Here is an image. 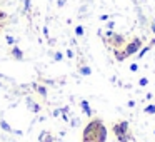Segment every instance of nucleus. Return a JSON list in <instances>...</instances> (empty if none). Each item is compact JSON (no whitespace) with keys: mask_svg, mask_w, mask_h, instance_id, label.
<instances>
[{"mask_svg":"<svg viewBox=\"0 0 155 142\" xmlns=\"http://www.w3.org/2000/svg\"><path fill=\"white\" fill-rule=\"evenodd\" d=\"M112 132H114L117 142L134 140V137H132V132H130V124H128V120L114 122V124H112Z\"/></svg>","mask_w":155,"mask_h":142,"instance_id":"nucleus-1","label":"nucleus"},{"mask_svg":"<svg viewBox=\"0 0 155 142\" xmlns=\"http://www.w3.org/2000/svg\"><path fill=\"white\" fill-rule=\"evenodd\" d=\"M104 124V120L98 117H94L88 120V124L84 127L82 130V142H95V137H97V130L98 127Z\"/></svg>","mask_w":155,"mask_h":142,"instance_id":"nucleus-2","label":"nucleus"},{"mask_svg":"<svg viewBox=\"0 0 155 142\" xmlns=\"http://www.w3.org/2000/svg\"><path fill=\"white\" fill-rule=\"evenodd\" d=\"M104 40V44L107 45L108 49H124L125 44H127V39H125V35L122 34H117V32H114V35L108 39H102Z\"/></svg>","mask_w":155,"mask_h":142,"instance_id":"nucleus-3","label":"nucleus"},{"mask_svg":"<svg viewBox=\"0 0 155 142\" xmlns=\"http://www.w3.org/2000/svg\"><path fill=\"white\" fill-rule=\"evenodd\" d=\"M142 45H143V42H142L140 37H132L130 42H127V44H125L124 52L127 54V57H132V55H135L138 50H140Z\"/></svg>","mask_w":155,"mask_h":142,"instance_id":"nucleus-4","label":"nucleus"},{"mask_svg":"<svg viewBox=\"0 0 155 142\" xmlns=\"http://www.w3.org/2000/svg\"><path fill=\"white\" fill-rule=\"evenodd\" d=\"M30 89H34V90L37 92V94L40 95V97L44 99V100L48 97V90H47V87H45L44 84H38V82H32V84H30Z\"/></svg>","mask_w":155,"mask_h":142,"instance_id":"nucleus-5","label":"nucleus"},{"mask_svg":"<svg viewBox=\"0 0 155 142\" xmlns=\"http://www.w3.org/2000/svg\"><path fill=\"white\" fill-rule=\"evenodd\" d=\"M25 104H27L28 110H30V112H34V114H38V112L42 110V105L38 104V102H35L34 99L30 97V95H27V97H25Z\"/></svg>","mask_w":155,"mask_h":142,"instance_id":"nucleus-6","label":"nucleus"},{"mask_svg":"<svg viewBox=\"0 0 155 142\" xmlns=\"http://www.w3.org/2000/svg\"><path fill=\"white\" fill-rule=\"evenodd\" d=\"M107 137H108V130H107V127H105V124H102L97 130L95 142H107Z\"/></svg>","mask_w":155,"mask_h":142,"instance_id":"nucleus-7","label":"nucleus"},{"mask_svg":"<svg viewBox=\"0 0 155 142\" xmlns=\"http://www.w3.org/2000/svg\"><path fill=\"white\" fill-rule=\"evenodd\" d=\"M10 55H12V59H15V60H18V62L25 60L24 50H22V49L18 47V45H14V47L10 49Z\"/></svg>","mask_w":155,"mask_h":142,"instance_id":"nucleus-8","label":"nucleus"},{"mask_svg":"<svg viewBox=\"0 0 155 142\" xmlns=\"http://www.w3.org/2000/svg\"><path fill=\"white\" fill-rule=\"evenodd\" d=\"M38 142H55V137L48 130H42L38 134Z\"/></svg>","mask_w":155,"mask_h":142,"instance_id":"nucleus-9","label":"nucleus"},{"mask_svg":"<svg viewBox=\"0 0 155 142\" xmlns=\"http://www.w3.org/2000/svg\"><path fill=\"white\" fill-rule=\"evenodd\" d=\"M112 52H114V57L117 62H124L127 59V54L124 52V49H112Z\"/></svg>","mask_w":155,"mask_h":142,"instance_id":"nucleus-10","label":"nucleus"},{"mask_svg":"<svg viewBox=\"0 0 155 142\" xmlns=\"http://www.w3.org/2000/svg\"><path fill=\"white\" fill-rule=\"evenodd\" d=\"M80 107H82V110H84V114L87 115V117H92V115H94V110L90 109V104H88L87 100H80Z\"/></svg>","mask_w":155,"mask_h":142,"instance_id":"nucleus-11","label":"nucleus"},{"mask_svg":"<svg viewBox=\"0 0 155 142\" xmlns=\"http://www.w3.org/2000/svg\"><path fill=\"white\" fill-rule=\"evenodd\" d=\"M0 129L4 132H7V134H12V132H14V129L10 127V124H8L5 119H0Z\"/></svg>","mask_w":155,"mask_h":142,"instance_id":"nucleus-12","label":"nucleus"},{"mask_svg":"<svg viewBox=\"0 0 155 142\" xmlns=\"http://www.w3.org/2000/svg\"><path fill=\"white\" fill-rule=\"evenodd\" d=\"M78 74H80V75H85V77H88V75L92 74V69L88 67V65H78Z\"/></svg>","mask_w":155,"mask_h":142,"instance_id":"nucleus-13","label":"nucleus"},{"mask_svg":"<svg viewBox=\"0 0 155 142\" xmlns=\"http://www.w3.org/2000/svg\"><path fill=\"white\" fill-rule=\"evenodd\" d=\"M152 50V47H150V45H145V47H142L140 49V50H138L137 52V55H138V59H142V57H143V55L145 54H147V52H150Z\"/></svg>","mask_w":155,"mask_h":142,"instance_id":"nucleus-14","label":"nucleus"},{"mask_svg":"<svg viewBox=\"0 0 155 142\" xmlns=\"http://www.w3.org/2000/svg\"><path fill=\"white\" fill-rule=\"evenodd\" d=\"M143 112H145V114H148V115L155 114V104H150V105H147V107L143 109Z\"/></svg>","mask_w":155,"mask_h":142,"instance_id":"nucleus-15","label":"nucleus"},{"mask_svg":"<svg viewBox=\"0 0 155 142\" xmlns=\"http://www.w3.org/2000/svg\"><path fill=\"white\" fill-rule=\"evenodd\" d=\"M84 34H85V29L82 27V25H77V27H75V35H77V37H82Z\"/></svg>","mask_w":155,"mask_h":142,"instance_id":"nucleus-16","label":"nucleus"},{"mask_svg":"<svg viewBox=\"0 0 155 142\" xmlns=\"http://www.w3.org/2000/svg\"><path fill=\"white\" fill-rule=\"evenodd\" d=\"M5 40H7V44L10 45V47H14V45L17 44V39H14L12 35H7V37H5Z\"/></svg>","mask_w":155,"mask_h":142,"instance_id":"nucleus-17","label":"nucleus"},{"mask_svg":"<svg viewBox=\"0 0 155 142\" xmlns=\"http://www.w3.org/2000/svg\"><path fill=\"white\" fill-rule=\"evenodd\" d=\"M30 8H32V0H24V10L30 12Z\"/></svg>","mask_w":155,"mask_h":142,"instance_id":"nucleus-18","label":"nucleus"},{"mask_svg":"<svg viewBox=\"0 0 155 142\" xmlns=\"http://www.w3.org/2000/svg\"><path fill=\"white\" fill-rule=\"evenodd\" d=\"M54 60L55 62H62V60H64V54H62V52H55V54H54Z\"/></svg>","mask_w":155,"mask_h":142,"instance_id":"nucleus-19","label":"nucleus"},{"mask_svg":"<svg viewBox=\"0 0 155 142\" xmlns=\"http://www.w3.org/2000/svg\"><path fill=\"white\" fill-rule=\"evenodd\" d=\"M147 84H148V79L147 77H142L140 80H138V85H140V87H145Z\"/></svg>","mask_w":155,"mask_h":142,"instance_id":"nucleus-20","label":"nucleus"},{"mask_svg":"<svg viewBox=\"0 0 155 142\" xmlns=\"http://www.w3.org/2000/svg\"><path fill=\"white\" fill-rule=\"evenodd\" d=\"M42 84H47V85H54V87H55V80H48V79H42Z\"/></svg>","mask_w":155,"mask_h":142,"instance_id":"nucleus-21","label":"nucleus"},{"mask_svg":"<svg viewBox=\"0 0 155 142\" xmlns=\"http://www.w3.org/2000/svg\"><path fill=\"white\" fill-rule=\"evenodd\" d=\"M78 124H80V120H78L77 117H75V119H72V120H70V125H72V127H77Z\"/></svg>","mask_w":155,"mask_h":142,"instance_id":"nucleus-22","label":"nucleus"},{"mask_svg":"<svg viewBox=\"0 0 155 142\" xmlns=\"http://www.w3.org/2000/svg\"><path fill=\"white\" fill-rule=\"evenodd\" d=\"M65 55H67L68 59H74L75 55H74V50H72V49H67V52H65Z\"/></svg>","mask_w":155,"mask_h":142,"instance_id":"nucleus-23","label":"nucleus"},{"mask_svg":"<svg viewBox=\"0 0 155 142\" xmlns=\"http://www.w3.org/2000/svg\"><path fill=\"white\" fill-rule=\"evenodd\" d=\"M114 27H115V22H114V20H108V22H107V30H112Z\"/></svg>","mask_w":155,"mask_h":142,"instance_id":"nucleus-24","label":"nucleus"},{"mask_svg":"<svg viewBox=\"0 0 155 142\" xmlns=\"http://www.w3.org/2000/svg\"><path fill=\"white\" fill-rule=\"evenodd\" d=\"M60 112H62V114H68V112H70V107H68V105H65V107L60 109Z\"/></svg>","mask_w":155,"mask_h":142,"instance_id":"nucleus-25","label":"nucleus"},{"mask_svg":"<svg viewBox=\"0 0 155 142\" xmlns=\"http://www.w3.org/2000/svg\"><path fill=\"white\" fill-rule=\"evenodd\" d=\"M52 115H54V117H58V115H62L60 109H55V110H52Z\"/></svg>","mask_w":155,"mask_h":142,"instance_id":"nucleus-26","label":"nucleus"},{"mask_svg":"<svg viewBox=\"0 0 155 142\" xmlns=\"http://www.w3.org/2000/svg\"><path fill=\"white\" fill-rule=\"evenodd\" d=\"M12 134H15V135H18V137H22L24 135V130H18V129H14V132Z\"/></svg>","mask_w":155,"mask_h":142,"instance_id":"nucleus-27","label":"nucleus"},{"mask_svg":"<svg viewBox=\"0 0 155 142\" xmlns=\"http://www.w3.org/2000/svg\"><path fill=\"white\" fill-rule=\"evenodd\" d=\"M137 70H138V65L137 64H132L130 65V72H137Z\"/></svg>","mask_w":155,"mask_h":142,"instance_id":"nucleus-28","label":"nucleus"},{"mask_svg":"<svg viewBox=\"0 0 155 142\" xmlns=\"http://www.w3.org/2000/svg\"><path fill=\"white\" fill-rule=\"evenodd\" d=\"M55 44H57V40H55V39H50V37H48V45H50V47H54Z\"/></svg>","mask_w":155,"mask_h":142,"instance_id":"nucleus-29","label":"nucleus"},{"mask_svg":"<svg viewBox=\"0 0 155 142\" xmlns=\"http://www.w3.org/2000/svg\"><path fill=\"white\" fill-rule=\"evenodd\" d=\"M64 5H65V0H57V7L58 8H62Z\"/></svg>","mask_w":155,"mask_h":142,"instance_id":"nucleus-30","label":"nucleus"},{"mask_svg":"<svg viewBox=\"0 0 155 142\" xmlns=\"http://www.w3.org/2000/svg\"><path fill=\"white\" fill-rule=\"evenodd\" d=\"M108 19H110V15H102L100 20H102V22H108Z\"/></svg>","mask_w":155,"mask_h":142,"instance_id":"nucleus-31","label":"nucleus"},{"mask_svg":"<svg viewBox=\"0 0 155 142\" xmlns=\"http://www.w3.org/2000/svg\"><path fill=\"white\" fill-rule=\"evenodd\" d=\"M62 120L64 122H68L70 119H68V114H62Z\"/></svg>","mask_w":155,"mask_h":142,"instance_id":"nucleus-32","label":"nucleus"},{"mask_svg":"<svg viewBox=\"0 0 155 142\" xmlns=\"http://www.w3.org/2000/svg\"><path fill=\"white\" fill-rule=\"evenodd\" d=\"M150 32L155 35V24H153V22H150Z\"/></svg>","mask_w":155,"mask_h":142,"instance_id":"nucleus-33","label":"nucleus"},{"mask_svg":"<svg viewBox=\"0 0 155 142\" xmlns=\"http://www.w3.org/2000/svg\"><path fill=\"white\" fill-rule=\"evenodd\" d=\"M7 17V15H5V12H2L0 10V22H4V19Z\"/></svg>","mask_w":155,"mask_h":142,"instance_id":"nucleus-34","label":"nucleus"},{"mask_svg":"<svg viewBox=\"0 0 155 142\" xmlns=\"http://www.w3.org/2000/svg\"><path fill=\"white\" fill-rule=\"evenodd\" d=\"M148 45H150V47H152V49H153V47H155V37H153V39H152V40H150V42H148Z\"/></svg>","mask_w":155,"mask_h":142,"instance_id":"nucleus-35","label":"nucleus"},{"mask_svg":"<svg viewBox=\"0 0 155 142\" xmlns=\"http://www.w3.org/2000/svg\"><path fill=\"white\" fill-rule=\"evenodd\" d=\"M44 35L48 39V29H47V27H44Z\"/></svg>","mask_w":155,"mask_h":142,"instance_id":"nucleus-36","label":"nucleus"},{"mask_svg":"<svg viewBox=\"0 0 155 142\" xmlns=\"http://www.w3.org/2000/svg\"><path fill=\"white\" fill-rule=\"evenodd\" d=\"M128 107H135V102L134 100H128Z\"/></svg>","mask_w":155,"mask_h":142,"instance_id":"nucleus-37","label":"nucleus"},{"mask_svg":"<svg viewBox=\"0 0 155 142\" xmlns=\"http://www.w3.org/2000/svg\"><path fill=\"white\" fill-rule=\"evenodd\" d=\"M2 29H4V24H2V22H0V32H2Z\"/></svg>","mask_w":155,"mask_h":142,"instance_id":"nucleus-38","label":"nucleus"},{"mask_svg":"<svg viewBox=\"0 0 155 142\" xmlns=\"http://www.w3.org/2000/svg\"><path fill=\"white\" fill-rule=\"evenodd\" d=\"M152 22H153V24H155V19H153V20H152Z\"/></svg>","mask_w":155,"mask_h":142,"instance_id":"nucleus-39","label":"nucleus"},{"mask_svg":"<svg viewBox=\"0 0 155 142\" xmlns=\"http://www.w3.org/2000/svg\"><path fill=\"white\" fill-rule=\"evenodd\" d=\"M153 134H155V130H153Z\"/></svg>","mask_w":155,"mask_h":142,"instance_id":"nucleus-40","label":"nucleus"}]
</instances>
